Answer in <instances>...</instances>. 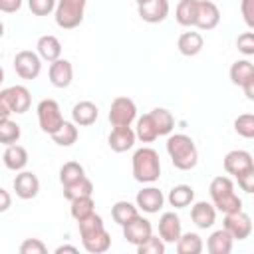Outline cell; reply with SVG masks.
I'll return each instance as SVG.
<instances>
[{
    "label": "cell",
    "instance_id": "obj_1",
    "mask_svg": "<svg viewBox=\"0 0 254 254\" xmlns=\"http://www.w3.org/2000/svg\"><path fill=\"white\" fill-rule=\"evenodd\" d=\"M77 228H79L81 244L89 254H103L111 248V234L107 232L103 218L97 212L85 220H79Z\"/></svg>",
    "mask_w": 254,
    "mask_h": 254
},
{
    "label": "cell",
    "instance_id": "obj_2",
    "mask_svg": "<svg viewBox=\"0 0 254 254\" xmlns=\"http://www.w3.org/2000/svg\"><path fill=\"white\" fill-rule=\"evenodd\" d=\"M165 147H167V155H169V159H171L175 169L190 171V169L196 167V163H198V149H196L192 137H189L185 133L169 135Z\"/></svg>",
    "mask_w": 254,
    "mask_h": 254
},
{
    "label": "cell",
    "instance_id": "obj_3",
    "mask_svg": "<svg viewBox=\"0 0 254 254\" xmlns=\"http://www.w3.org/2000/svg\"><path fill=\"white\" fill-rule=\"evenodd\" d=\"M133 179L143 185H153L161 177V159L153 147H141L131 157Z\"/></svg>",
    "mask_w": 254,
    "mask_h": 254
},
{
    "label": "cell",
    "instance_id": "obj_4",
    "mask_svg": "<svg viewBox=\"0 0 254 254\" xmlns=\"http://www.w3.org/2000/svg\"><path fill=\"white\" fill-rule=\"evenodd\" d=\"M210 192V200L216 206V210H220L222 214H230L236 210H242V198L236 194L234 190V181L230 177L218 175L210 181L208 187Z\"/></svg>",
    "mask_w": 254,
    "mask_h": 254
},
{
    "label": "cell",
    "instance_id": "obj_5",
    "mask_svg": "<svg viewBox=\"0 0 254 254\" xmlns=\"http://www.w3.org/2000/svg\"><path fill=\"white\" fill-rule=\"evenodd\" d=\"M32 95L26 85H10L0 91V119H10L12 113L22 115L30 109Z\"/></svg>",
    "mask_w": 254,
    "mask_h": 254
},
{
    "label": "cell",
    "instance_id": "obj_6",
    "mask_svg": "<svg viewBox=\"0 0 254 254\" xmlns=\"http://www.w3.org/2000/svg\"><path fill=\"white\" fill-rule=\"evenodd\" d=\"M87 0H58L54 18L62 30H73L83 22Z\"/></svg>",
    "mask_w": 254,
    "mask_h": 254
},
{
    "label": "cell",
    "instance_id": "obj_7",
    "mask_svg": "<svg viewBox=\"0 0 254 254\" xmlns=\"http://www.w3.org/2000/svg\"><path fill=\"white\" fill-rule=\"evenodd\" d=\"M36 113H38V123H40V129L48 135H54L62 125H64V115H62V109H60V103L56 99H42L36 107Z\"/></svg>",
    "mask_w": 254,
    "mask_h": 254
},
{
    "label": "cell",
    "instance_id": "obj_8",
    "mask_svg": "<svg viewBox=\"0 0 254 254\" xmlns=\"http://www.w3.org/2000/svg\"><path fill=\"white\" fill-rule=\"evenodd\" d=\"M109 123L111 127H127L133 125V121H137V105L131 97L127 95H119L111 101L109 107Z\"/></svg>",
    "mask_w": 254,
    "mask_h": 254
},
{
    "label": "cell",
    "instance_id": "obj_9",
    "mask_svg": "<svg viewBox=\"0 0 254 254\" xmlns=\"http://www.w3.org/2000/svg\"><path fill=\"white\" fill-rule=\"evenodd\" d=\"M14 71L22 79H36L42 73V58L38 52L22 50L14 56Z\"/></svg>",
    "mask_w": 254,
    "mask_h": 254
},
{
    "label": "cell",
    "instance_id": "obj_10",
    "mask_svg": "<svg viewBox=\"0 0 254 254\" xmlns=\"http://www.w3.org/2000/svg\"><path fill=\"white\" fill-rule=\"evenodd\" d=\"M121 228H123V238H125L129 244H133L135 248H137L141 242H145V240L153 234V224H151L145 216H141V214H137L133 220H129V222L123 224Z\"/></svg>",
    "mask_w": 254,
    "mask_h": 254
},
{
    "label": "cell",
    "instance_id": "obj_11",
    "mask_svg": "<svg viewBox=\"0 0 254 254\" xmlns=\"http://www.w3.org/2000/svg\"><path fill=\"white\" fill-rule=\"evenodd\" d=\"M222 226L232 234L234 240H246L252 234V218L244 210H236V212L224 214Z\"/></svg>",
    "mask_w": 254,
    "mask_h": 254
},
{
    "label": "cell",
    "instance_id": "obj_12",
    "mask_svg": "<svg viewBox=\"0 0 254 254\" xmlns=\"http://www.w3.org/2000/svg\"><path fill=\"white\" fill-rule=\"evenodd\" d=\"M14 192L18 198L22 200H32L38 196L40 192V179L36 177V173L32 171H20L16 177H14Z\"/></svg>",
    "mask_w": 254,
    "mask_h": 254
},
{
    "label": "cell",
    "instance_id": "obj_13",
    "mask_svg": "<svg viewBox=\"0 0 254 254\" xmlns=\"http://www.w3.org/2000/svg\"><path fill=\"white\" fill-rule=\"evenodd\" d=\"M135 204L139 206V210H143V212H147V214H155V212H159V210L163 208V204H165V194H163L161 189L149 185V187H143V189L137 192Z\"/></svg>",
    "mask_w": 254,
    "mask_h": 254
},
{
    "label": "cell",
    "instance_id": "obj_14",
    "mask_svg": "<svg viewBox=\"0 0 254 254\" xmlns=\"http://www.w3.org/2000/svg\"><path fill=\"white\" fill-rule=\"evenodd\" d=\"M222 165H224V171L228 175L238 177L244 171H248L250 167H254V157H252V153H248L244 149H232L224 155Z\"/></svg>",
    "mask_w": 254,
    "mask_h": 254
},
{
    "label": "cell",
    "instance_id": "obj_15",
    "mask_svg": "<svg viewBox=\"0 0 254 254\" xmlns=\"http://www.w3.org/2000/svg\"><path fill=\"white\" fill-rule=\"evenodd\" d=\"M171 12V4L169 0H149L145 4L137 6V14L143 22L147 24H159L163 22Z\"/></svg>",
    "mask_w": 254,
    "mask_h": 254
},
{
    "label": "cell",
    "instance_id": "obj_16",
    "mask_svg": "<svg viewBox=\"0 0 254 254\" xmlns=\"http://www.w3.org/2000/svg\"><path fill=\"white\" fill-rule=\"evenodd\" d=\"M48 77H50V83L58 89H64V87H69L71 81H73V65L69 60H56L50 64V71H48Z\"/></svg>",
    "mask_w": 254,
    "mask_h": 254
},
{
    "label": "cell",
    "instance_id": "obj_17",
    "mask_svg": "<svg viewBox=\"0 0 254 254\" xmlns=\"http://www.w3.org/2000/svg\"><path fill=\"white\" fill-rule=\"evenodd\" d=\"M216 212H218L216 206L206 200H196L190 204V220L200 230L212 228V224L216 222Z\"/></svg>",
    "mask_w": 254,
    "mask_h": 254
},
{
    "label": "cell",
    "instance_id": "obj_18",
    "mask_svg": "<svg viewBox=\"0 0 254 254\" xmlns=\"http://www.w3.org/2000/svg\"><path fill=\"white\" fill-rule=\"evenodd\" d=\"M181 234H183V224H181L179 214L175 210L163 212L161 218H159V236L167 244H177V240L181 238Z\"/></svg>",
    "mask_w": 254,
    "mask_h": 254
},
{
    "label": "cell",
    "instance_id": "obj_19",
    "mask_svg": "<svg viewBox=\"0 0 254 254\" xmlns=\"http://www.w3.org/2000/svg\"><path fill=\"white\" fill-rule=\"evenodd\" d=\"M135 141H137V133H135V129L131 125H127V127H113L109 137H107V145L115 153H125L129 149H133Z\"/></svg>",
    "mask_w": 254,
    "mask_h": 254
},
{
    "label": "cell",
    "instance_id": "obj_20",
    "mask_svg": "<svg viewBox=\"0 0 254 254\" xmlns=\"http://www.w3.org/2000/svg\"><path fill=\"white\" fill-rule=\"evenodd\" d=\"M220 24V8L210 2V0H200L198 2V18H196V26L202 32L214 30Z\"/></svg>",
    "mask_w": 254,
    "mask_h": 254
},
{
    "label": "cell",
    "instance_id": "obj_21",
    "mask_svg": "<svg viewBox=\"0 0 254 254\" xmlns=\"http://www.w3.org/2000/svg\"><path fill=\"white\" fill-rule=\"evenodd\" d=\"M99 117V109L93 101H77L73 107H71V121L79 127H87V125H93Z\"/></svg>",
    "mask_w": 254,
    "mask_h": 254
},
{
    "label": "cell",
    "instance_id": "obj_22",
    "mask_svg": "<svg viewBox=\"0 0 254 254\" xmlns=\"http://www.w3.org/2000/svg\"><path fill=\"white\" fill-rule=\"evenodd\" d=\"M2 161H4V167L6 169H10L14 173H20L28 165V151H26V147H22L18 143L8 145L4 149V153H2Z\"/></svg>",
    "mask_w": 254,
    "mask_h": 254
},
{
    "label": "cell",
    "instance_id": "obj_23",
    "mask_svg": "<svg viewBox=\"0 0 254 254\" xmlns=\"http://www.w3.org/2000/svg\"><path fill=\"white\" fill-rule=\"evenodd\" d=\"M36 52L40 54V58L44 62H56L62 58V42L52 36V34H46V36H40L38 42H36Z\"/></svg>",
    "mask_w": 254,
    "mask_h": 254
},
{
    "label": "cell",
    "instance_id": "obj_24",
    "mask_svg": "<svg viewBox=\"0 0 254 254\" xmlns=\"http://www.w3.org/2000/svg\"><path fill=\"white\" fill-rule=\"evenodd\" d=\"M177 48H179V52H181L183 56L192 58V56H196V54L202 52V48H204V38H202L200 32H183V34L179 36V40H177Z\"/></svg>",
    "mask_w": 254,
    "mask_h": 254
},
{
    "label": "cell",
    "instance_id": "obj_25",
    "mask_svg": "<svg viewBox=\"0 0 254 254\" xmlns=\"http://www.w3.org/2000/svg\"><path fill=\"white\" fill-rule=\"evenodd\" d=\"M232 244H234L232 234L222 226V228L214 230V232L208 236V240H206V250H208L210 254H228V252H232Z\"/></svg>",
    "mask_w": 254,
    "mask_h": 254
},
{
    "label": "cell",
    "instance_id": "obj_26",
    "mask_svg": "<svg viewBox=\"0 0 254 254\" xmlns=\"http://www.w3.org/2000/svg\"><path fill=\"white\" fill-rule=\"evenodd\" d=\"M198 2L200 0H179L177 8H175V18L181 26L185 28H192L196 26V18H198Z\"/></svg>",
    "mask_w": 254,
    "mask_h": 254
},
{
    "label": "cell",
    "instance_id": "obj_27",
    "mask_svg": "<svg viewBox=\"0 0 254 254\" xmlns=\"http://www.w3.org/2000/svg\"><path fill=\"white\" fill-rule=\"evenodd\" d=\"M167 200L175 208H187V206H190L194 202V189L190 185H175L169 190Z\"/></svg>",
    "mask_w": 254,
    "mask_h": 254
},
{
    "label": "cell",
    "instance_id": "obj_28",
    "mask_svg": "<svg viewBox=\"0 0 254 254\" xmlns=\"http://www.w3.org/2000/svg\"><path fill=\"white\" fill-rule=\"evenodd\" d=\"M135 133H137V139L141 143H153L157 137H159V131H157V125L151 117V111L137 117L135 121Z\"/></svg>",
    "mask_w": 254,
    "mask_h": 254
},
{
    "label": "cell",
    "instance_id": "obj_29",
    "mask_svg": "<svg viewBox=\"0 0 254 254\" xmlns=\"http://www.w3.org/2000/svg\"><path fill=\"white\" fill-rule=\"evenodd\" d=\"M230 81L238 87H242L250 77H254V64L250 60H236L232 65H230Z\"/></svg>",
    "mask_w": 254,
    "mask_h": 254
},
{
    "label": "cell",
    "instance_id": "obj_30",
    "mask_svg": "<svg viewBox=\"0 0 254 254\" xmlns=\"http://www.w3.org/2000/svg\"><path fill=\"white\" fill-rule=\"evenodd\" d=\"M139 214V206L129 202V200H117L113 206H111V218L113 222H117L119 226L127 224L129 220H133L135 216Z\"/></svg>",
    "mask_w": 254,
    "mask_h": 254
},
{
    "label": "cell",
    "instance_id": "obj_31",
    "mask_svg": "<svg viewBox=\"0 0 254 254\" xmlns=\"http://www.w3.org/2000/svg\"><path fill=\"white\" fill-rule=\"evenodd\" d=\"M69 212H71V216H73L75 222L89 218L91 214H95V200H93V196L89 194V196H79V198L71 200Z\"/></svg>",
    "mask_w": 254,
    "mask_h": 254
},
{
    "label": "cell",
    "instance_id": "obj_32",
    "mask_svg": "<svg viewBox=\"0 0 254 254\" xmlns=\"http://www.w3.org/2000/svg\"><path fill=\"white\" fill-rule=\"evenodd\" d=\"M175 246L179 254H200L204 248L202 238L196 232H183Z\"/></svg>",
    "mask_w": 254,
    "mask_h": 254
},
{
    "label": "cell",
    "instance_id": "obj_33",
    "mask_svg": "<svg viewBox=\"0 0 254 254\" xmlns=\"http://www.w3.org/2000/svg\"><path fill=\"white\" fill-rule=\"evenodd\" d=\"M77 127H79V125H75L73 121H64V125L52 135L54 143L60 145V147H71V145L77 141V137H79Z\"/></svg>",
    "mask_w": 254,
    "mask_h": 254
},
{
    "label": "cell",
    "instance_id": "obj_34",
    "mask_svg": "<svg viewBox=\"0 0 254 254\" xmlns=\"http://www.w3.org/2000/svg\"><path fill=\"white\" fill-rule=\"evenodd\" d=\"M151 117H153V121H155V125H157L159 137L173 133V129H175V115H173L169 109H165V107H155V109L151 111Z\"/></svg>",
    "mask_w": 254,
    "mask_h": 254
},
{
    "label": "cell",
    "instance_id": "obj_35",
    "mask_svg": "<svg viewBox=\"0 0 254 254\" xmlns=\"http://www.w3.org/2000/svg\"><path fill=\"white\" fill-rule=\"evenodd\" d=\"M83 177H85V169L77 161H67V163H64L60 167V183H62V187H67L71 183H77Z\"/></svg>",
    "mask_w": 254,
    "mask_h": 254
},
{
    "label": "cell",
    "instance_id": "obj_36",
    "mask_svg": "<svg viewBox=\"0 0 254 254\" xmlns=\"http://www.w3.org/2000/svg\"><path fill=\"white\" fill-rule=\"evenodd\" d=\"M20 137H22V129H20V125L16 121H12V119H0V143L4 147L18 143Z\"/></svg>",
    "mask_w": 254,
    "mask_h": 254
},
{
    "label": "cell",
    "instance_id": "obj_37",
    "mask_svg": "<svg viewBox=\"0 0 254 254\" xmlns=\"http://www.w3.org/2000/svg\"><path fill=\"white\" fill-rule=\"evenodd\" d=\"M89 194H93V183L87 177L79 179L77 183H71V185L64 187V196L69 202L75 200V198H79V196H89Z\"/></svg>",
    "mask_w": 254,
    "mask_h": 254
},
{
    "label": "cell",
    "instance_id": "obj_38",
    "mask_svg": "<svg viewBox=\"0 0 254 254\" xmlns=\"http://www.w3.org/2000/svg\"><path fill=\"white\" fill-rule=\"evenodd\" d=\"M234 131L244 139H254V113H242L234 119Z\"/></svg>",
    "mask_w": 254,
    "mask_h": 254
},
{
    "label": "cell",
    "instance_id": "obj_39",
    "mask_svg": "<svg viewBox=\"0 0 254 254\" xmlns=\"http://www.w3.org/2000/svg\"><path fill=\"white\" fill-rule=\"evenodd\" d=\"M165 244H167V242H165L159 234H151L145 242H141V244L137 246V252H139V254H165V250H167Z\"/></svg>",
    "mask_w": 254,
    "mask_h": 254
},
{
    "label": "cell",
    "instance_id": "obj_40",
    "mask_svg": "<svg viewBox=\"0 0 254 254\" xmlns=\"http://www.w3.org/2000/svg\"><path fill=\"white\" fill-rule=\"evenodd\" d=\"M58 0H28V8L34 16H48L56 12Z\"/></svg>",
    "mask_w": 254,
    "mask_h": 254
},
{
    "label": "cell",
    "instance_id": "obj_41",
    "mask_svg": "<svg viewBox=\"0 0 254 254\" xmlns=\"http://www.w3.org/2000/svg\"><path fill=\"white\" fill-rule=\"evenodd\" d=\"M236 50L242 54V56H254V30L250 32H242L238 38H236Z\"/></svg>",
    "mask_w": 254,
    "mask_h": 254
},
{
    "label": "cell",
    "instance_id": "obj_42",
    "mask_svg": "<svg viewBox=\"0 0 254 254\" xmlns=\"http://www.w3.org/2000/svg\"><path fill=\"white\" fill-rule=\"evenodd\" d=\"M48 246L40 238H26L20 244V254H46Z\"/></svg>",
    "mask_w": 254,
    "mask_h": 254
},
{
    "label": "cell",
    "instance_id": "obj_43",
    "mask_svg": "<svg viewBox=\"0 0 254 254\" xmlns=\"http://www.w3.org/2000/svg\"><path fill=\"white\" fill-rule=\"evenodd\" d=\"M236 181H238L240 190H244L248 194H254V167H250L248 171H244L242 175H238Z\"/></svg>",
    "mask_w": 254,
    "mask_h": 254
},
{
    "label": "cell",
    "instance_id": "obj_44",
    "mask_svg": "<svg viewBox=\"0 0 254 254\" xmlns=\"http://www.w3.org/2000/svg\"><path fill=\"white\" fill-rule=\"evenodd\" d=\"M240 14L244 24L254 30V0H240Z\"/></svg>",
    "mask_w": 254,
    "mask_h": 254
},
{
    "label": "cell",
    "instance_id": "obj_45",
    "mask_svg": "<svg viewBox=\"0 0 254 254\" xmlns=\"http://www.w3.org/2000/svg\"><path fill=\"white\" fill-rule=\"evenodd\" d=\"M22 8V0H0V10L4 14H14Z\"/></svg>",
    "mask_w": 254,
    "mask_h": 254
},
{
    "label": "cell",
    "instance_id": "obj_46",
    "mask_svg": "<svg viewBox=\"0 0 254 254\" xmlns=\"http://www.w3.org/2000/svg\"><path fill=\"white\" fill-rule=\"evenodd\" d=\"M0 198H2V202H0V212H6V210L10 208V204H12V198H10V194H8L6 189H0Z\"/></svg>",
    "mask_w": 254,
    "mask_h": 254
},
{
    "label": "cell",
    "instance_id": "obj_47",
    "mask_svg": "<svg viewBox=\"0 0 254 254\" xmlns=\"http://www.w3.org/2000/svg\"><path fill=\"white\" fill-rule=\"evenodd\" d=\"M242 91H244V95H246V99H250V101H254V77H250L244 85H242Z\"/></svg>",
    "mask_w": 254,
    "mask_h": 254
},
{
    "label": "cell",
    "instance_id": "obj_48",
    "mask_svg": "<svg viewBox=\"0 0 254 254\" xmlns=\"http://www.w3.org/2000/svg\"><path fill=\"white\" fill-rule=\"evenodd\" d=\"M64 252H71V254H75V252H77V246L62 244V246H58V248H56V254H64Z\"/></svg>",
    "mask_w": 254,
    "mask_h": 254
},
{
    "label": "cell",
    "instance_id": "obj_49",
    "mask_svg": "<svg viewBox=\"0 0 254 254\" xmlns=\"http://www.w3.org/2000/svg\"><path fill=\"white\" fill-rule=\"evenodd\" d=\"M135 2H137V6H139V4H145V2H149V0H135Z\"/></svg>",
    "mask_w": 254,
    "mask_h": 254
}]
</instances>
